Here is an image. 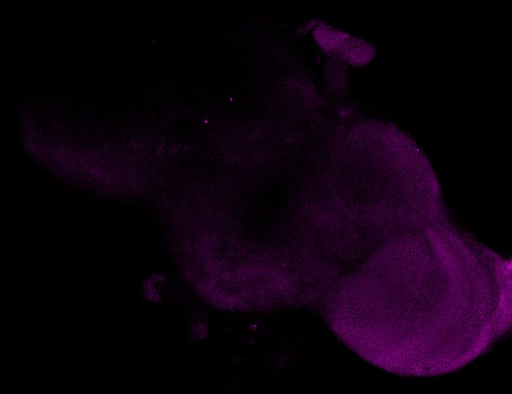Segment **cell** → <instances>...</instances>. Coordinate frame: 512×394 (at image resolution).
<instances>
[{
  "label": "cell",
  "instance_id": "2",
  "mask_svg": "<svg viewBox=\"0 0 512 394\" xmlns=\"http://www.w3.org/2000/svg\"><path fill=\"white\" fill-rule=\"evenodd\" d=\"M313 35L323 50L329 54L339 55L349 63H366L371 57L367 43L336 29L318 25L314 28Z\"/></svg>",
  "mask_w": 512,
  "mask_h": 394
},
{
  "label": "cell",
  "instance_id": "1",
  "mask_svg": "<svg viewBox=\"0 0 512 394\" xmlns=\"http://www.w3.org/2000/svg\"><path fill=\"white\" fill-rule=\"evenodd\" d=\"M510 325V260L449 225L373 253L346 282L333 320L362 358L405 376L458 370Z\"/></svg>",
  "mask_w": 512,
  "mask_h": 394
}]
</instances>
